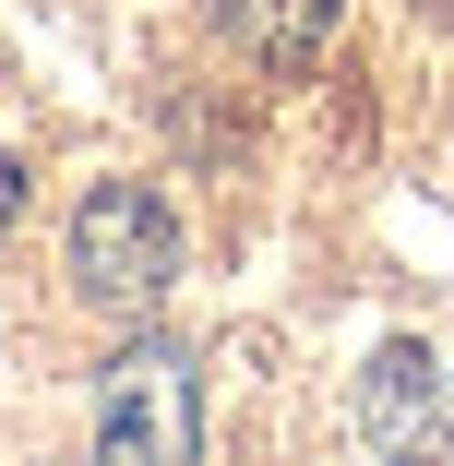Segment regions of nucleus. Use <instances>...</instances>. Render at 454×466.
<instances>
[{
  "label": "nucleus",
  "mask_w": 454,
  "mask_h": 466,
  "mask_svg": "<svg viewBox=\"0 0 454 466\" xmlns=\"http://www.w3.org/2000/svg\"><path fill=\"white\" fill-rule=\"evenodd\" d=\"M72 288L96 299V311H120V323H144L179 288V216H167V192L96 179V192L72 204Z\"/></svg>",
  "instance_id": "f257e3e1"
},
{
  "label": "nucleus",
  "mask_w": 454,
  "mask_h": 466,
  "mask_svg": "<svg viewBox=\"0 0 454 466\" xmlns=\"http://www.w3.org/2000/svg\"><path fill=\"white\" fill-rule=\"evenodd\" d=\"M204 419H192V359L167 335H132L108 370H96V454L120 466H192Z\"/></svg>",
  "instance_id": "f03ea898"
},
{
  "label": "nucleus",
  "mask_w": 454,
  "mask_h": 466,
  "mask_svg": "<svg viewBox=\"0 0 454 466\" xmlns=\"http://www.w3.org/2000/svg\"><path fill=\"white\" fill-rule=\"evenodd\" d=\"M358 431L383 454H419V442H454V359L442 347H383L358 370Z\"/></svg>",
  "instance_id": "7ed1b4c3"
},
{
  "label": "nucleus",
  "mask_w": 454,
  "mask_h": 466,
  "mask_svg": "<svg viewBox=\"0 0 454 466\" xmlns=\"http://www.w3.org/2000/svg\"><path fill=\"white\" fill-rule=\"evenodd\" d=\"M216 25L263 60V72H311L335 36V0H216Z\"/></svg>",
  "instance_id": "20e7f679"
},
{
  "label": "nucleus",
  "mask_w": 454,
  "mask_h": 466,
  "mask_svg": "<svg viewBox=\"0 0 454 466\" xmlns=\"http://www.w3.org/2000/svg\"><path fill=\"white\" fill-rule=\"evenodd\" d=\"M25 216V167H13V144H0V228Z\"/></svg>",
  "instance_id": "39448f33"
}]
</instances>
